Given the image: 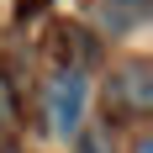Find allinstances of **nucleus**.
I'll use <instances>...</instances> for the list:
<instances>
[{
  "label": "nucleus",
  "instance_id": "nucleus-1",
  "mask_svg": "<svg viewBox=\"0 0 153 153\" xmlns=\"http://www.w3.org/2000/svg\"><path fill=\"white\" fill-rule=\"evenodd\" d=\"M85 100H90V79H85V69H58L53 85H48V95H42L48 132H53V137L79 132V122H85Z\"/></svg>",
  "mask_w": 153,
  "mask_h": 153
},
{
  "label": "nucleus",
  "instance_id": "nucleus-6",
  "mask_svg": "<svg viewBox=\"0 0 153 153\" xmlns=\"http://www.w3.org/2000/svg\"><path fill=\"white\" fill-rule=\"evenodd\" d=\"M132 5H143V0H132Z\"/></svg>",
  "mask_w": 153,
  "mask_h": 153
},
{
  "label": "nucleus",
  "instance_id": "nucleus-5",
  "mask_svg": "<svg viewBox=\"0 0 153 153\" xmlns=\"http://www.w3.org/2000/svg\"><path fill=\"white\" fill-rule=\"evenodd\" d=\"M21 11H37V0H27V5H21Z\"/></svg>",
  "mask_w": 153,
  "mask_h": 153
},
{
  "label": "nucleus",
  "instance_id": "nucleus-4",
  "mask_svg": "<svg viewBox=\"0 0 153 153\" xmlns=\"http://www.w3.org/2000/svg\"><path fill=\"white\" fill-rule=\"evenodd\" d=\"M0 153H21V148H16V143H0Z\"/></svg>",
  "mask_w": 153,
  "mask_h": 153
},
{
  "label": "nucleus",
  "instance_id": "nucleus-2",
  "mask_svg": "<svg viewBox=\"0 0 153 153\" xmlns=\"http://www.w3.org/2000/svg\"><path fill=\"white\" fill-rule=\"evenodd\" d=\"M106 95H111V100H116V106L127 111V116H143V111L153 106V74H148V63H143V58L122 63Z\"/></svg>",
  "mask_w": 153,
  "mask_h": 153
},
{
  "label": "nucleus",
  "instance_id": "nucleus-3",
  "mask_svg": "<svg viewBox=\"0 0 153 153\" xmlns=\"http://www.w3.org/2000/svg\"><path fill=\"white\" fill-rule=\"evenodd\" d=\"M79 153H116L106 127H90V132H79Z\"/></svg>",
  "mask_w": 153,
  "mask_h": 153
}]
</instances>
